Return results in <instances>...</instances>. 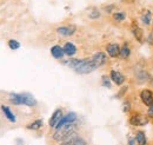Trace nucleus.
<instances>
[{
    "mask_svg": "<svg viewBox=\"0 0 153 145\" xmlns=\"http://www.w3.org/2000/svg\"><path fill=\"white\" fill-rule=\"evenodd\" d=\"M76 123H71L67 125L56 129V132L53 133V139L56 142H65L66 139H68L70 137H72L76 131Z\"/></svg>",
    "mask_w": 153,
    "mask_h": 145,
    "instance_id": "1",
    "label": "nucleus"
},
{
    "mask_svg": "<svg viewBox=\"0 0 153 145\" xmlns=\"http://www.w3.org/2000/svg\"><path fill=\"white\" fill-rule=\"evenodd\" d=\"M10 100L14 105H26V106H36L37 100L30 93H11Z\"/></svg>",
    "mask_w": 153,
    "mask_h": 145,
    "instance_id": "2",
    "label": "nucleus"
},
{
    "mask_svg": "<svg viewBox=\"0 0 153 145\" xmlns=\"http://www.w3.org/2000/svg\"><path fill=\"white\" fill-rule=\"evenodd\" d=\"M97 67L96 64L92 61V59H82L80 65L76 67V71L78 74H88V73H92L93 71H96Z\"/></svg>",
    "mask_w": 153,
    "mask_h": 145,
    "instance_id": "3",
    "label": "nucleus"
},
{
    "mask_svg": "<svg viewBox=\"0 0 153 145\" xmlns=\"http://www.w3.org/2000/svg\"><path fill=\"white\" fill-rule=\"evenodd\" d=\"M140 99H141V102H143V104L144 105H146V106H152L153 105V92L151 90H147V89H145V90H143L140 92Z\"/></svg>",
    "mask_w": 153,
    "mask_h": 145,
    "instance_id": "4",
    "label": "nucleus"
},
{
    "mask_svg": "<svg viewBox=\"0 0 153 145\" xmlns=\"http://www.w3.org/2000/svg\"><path fill=\"white\" fill-rule=\"evenodd\" d=\"M76 114L74 112H70V113L65 114V116L60 119V122L58 123V125L56 126V129H59V127L64 126V125H67V124H71V123H76Z\"/></svg>",
    "mask_w": 153,
    "mask_h": 145,
    "instance_id": "5",
    "label": "nucleus"
},
{
    "mask_svg": "<svg viewBox=\"0 0 153 145\" xmlns=\"http://www.w3.org/2000/svg\"><path fill=\"white\" fill-rule=\"evenodd\" d=\"M146 123H149L147 118L143 117L141 114H132L130 117V124L131 125H134V126H141V125H146Z\"/></svg>",
    "mask_w": 153,
    "mask_h": 145,
    "instance_id": "6",
    "label": "nucleus"
},
{
    "mask_svg": "<svg viewBox=\"0 0 153 145\" xmlns=\"http://www.w3.org/2000/svg\"><path fill=\"white\" fill-rule=\"evenodd\" d=\"M92 59V61L96 64L97 67H101V66H104L105 64H106V61H107V55H105L104 52H97L93 55V57L91 58Z\"/></svg>",
    "mask_w": 153,
    "mask_h": 145,
    "instance_id": "7",
    "label": "nucleus"
},
{
    "mask_svg": "<svg viewBox=\"0 0 153 145\" xmlns=\"http://www.w3.org/2000/svg\"><path fill=\"white\" fill-rule=\"evenodd\" d=\"M64 117V114H62V110L61 109H57L54 112H53V114L51 116V118H50V120H48V125L50 127H54L58 125V123L60 122V119Z\"/></svg>",
    "mask_w": 153,
    "mask_h": 145,
    "instance_id": "8",
    "label": "nucleus"
},
{
    "mask_svg": "<svg viewBox=\"0 0 153 145\" xmlns=\"http://www.w3.org/2000/svg\"><path fill=\"white\" fill-rule=\"evenodd\" d=\"M76 31V26L68 25V26H59L57 28V32L62 37H70L72 34H74Z\"/></svg>",
    "mask_w": 153,
    "mask_h": 145,
    "instance_id": "9",
    "label": "nucleus"
},
{
    "mask_svg": "<svg viewBox=\"0 0 153 145\" xmlns=\"http://www.w3.org/2000/svg\"><path fill=\"white\" fill-rule=\"evenodd\" d=\"M110 77H111L112 81H113L114 84H117L118 86H120V85H123V84L125 83V75L121 72H119V71H114V70L111 71Z\"/></svg>",
    "mask_w": 153,
    "mask_h": 145,
    "instance_id": "10",
    "label": "nucleus"
},
{
    "mask_svg": "<svg viewBox=\"0 0 153 145\" xmlns=\"http://www.w3.org/2000/svg\"><path fill=\"white\" fill-rule=\"evenodd\" d=\"M120 47L121 46H119L118 44H114V43L113 44H108L106 46V52L111 58H117L118 55H120Z\"/></svg>",
    "mask_w": 153,
    "mask_h": 145,
    "instance_id": "11",
    "label": "nucleus"
},
{
    "mask_svg": "<svg viewBox=\"0 0 153 145\" xmlns=\"http://www.w3.org/2000/svg\"><path fill=\"white\" fill-rule=\"evenodd\" d=\"M132 33H133L134 38L139 41V43H143L144 40V33H143V30L139 27V25L137 24V21H133L132 22Z\"/></svg>",
    "mask_w": 153,
    "mask_h": 145,
    "instance_id": "12",
    "label": "nucleus"
},
{
    "mask_svg": "<svg viewBox=\"0 0 153 145\" xmlns=\"http://www.w3.org/2000/svg\"><path fill=\"white\" fill-rule=\"evenodd\" d=\"M51 55L54 59H62L64 55H65V52H64V49L59 45H54L51 47Z\"/></svg>",
    "mask_w": 153,
    "mask_h": 145,
    "instance_id": "13",
    "label": "nucleus"
},
{
    "mask_svg": "<svg viewBox=\"0 0 153 145\" xmlns=\"http://www.w3.org/2000/svg\"><path fill=\"white\" fill-rule=\"evenodd\" d=\"M62 49H64V52H65V55H68V57H72V55H74L76 53V47L74 44H72V43H66L64 46H62Z\"/></svg>",
    "mask_w": 153,
    "mask_h": 145,
    "instance_id": "14",
    "label": "nucleus"
},
{
    "mask_svg": "<svg viewBox=\"0 0 153 145\" xmlns=\"http://www.w3.org/2000/svg\"><path fill=\"white\" fill-rule=\"evenodd\" d=\"M81 60H82V59H76V58H70V59H67V60H65V61H62V63H64V65L68 66L70 69H73V70H76V67H78V66L80 65Z\"/></svg>",
    "mask_w": 153,
    "mask_h": 145,
    "instance_id": "15",
    "label": "nucleus"
},
{
    "mask_svg": "<svg viewBox=\"0 0 153 145\" xmlns=\"http://www.w3.org/2000/svg\"><path fill=\"white\" fill-rule=\"evenodd\" d=\"M1 110H2L4 114L6 116V118H7L10 122H12V123H16L17 118H16V116L13 114V112L11 111V109H10L8 106H6V105H2V106H1Z\"/></svg>",
    "mask_w": 153,
    "mask_h": 145,
    "instance_id": "16",
    "label": "nucleus"
},
{
    "mask_svg": "<svg viewBox=\"0 0 153 145\" xmlns=\"http://www.w3.org/2000/svg\"><path fill=\"white\" fill-rule=\"evenodd\" d=\"M135 78H137V80L139 83H146L150 79V74H149V72H146L144 70H140V71H138L135 73Z\"/></svg>",
    "mask_w": 153,
    "mask_h": 145,
    "instance_id": "17",
    "label": "nucleus"
},
{
    "mask_svg": "<svg viewBox=\"0 0 153 145\" xmlns=\"http://www.w3.org/2000/svg\"><path fill=\"white\" fill-rule=\"evenodd\" d=\"M135 141H137V144L138 145H146L147 144V138L145 136V132L144 131H138L135 133Z\"/></svg>",
    "mask_w": 153,
    "mask_h": 145,
    "instance_id": "18",
    "label": "nucleus"
},
{
    "mask_svg": "<svg viewBox=\"0 0 153 145\" xmlns=\"http://www.w3.org/2000/svg\"><path fill=\"white\" fill-rule=\"evenodd\" d=\"M131 55V49H130V45L127 43H125L121 47H120V58L123 59H127Z\"/></svg>",
    "mask_w": 153,
    "mask_h": 145,
    "instance_id": "19",
    "label": "nucleus"
},
{
    "mask_svg": "<svg viewBox=\"0 0 153 145\" xmlns=\"http://www.w3.org/2000/svg\"><path fill=\"white\" fill-rule=\"evenodd\" d=\"M141 21L144 22V25H147V26L152 22V13H151V11H149V10L144 11V13L141 16Z\"/></svg>",
    "mask_w": 153,
    "mask_h": 145,
    "instance_id": "20",
    "label": "nucleus"
},
{
    "mask_svg": "<svg viewBox=\"0 0 153 145\" xmlns=\"http://www.w3.org/2000/svg\"><path fill=\"white\" fill-rule=\"evenodd\" d=\"M112 79H111V77L110 75H106V74H104L102 77H101V84L105 86V87H107V89H110L111 86H112Z\"/></svg>",
    "mask_w": 153,
    "mask_h": 145,
    "instance_id": "21",
    "label": "nucleus"
},
{
    "mask_svg": "<svg viewBox=\"0 0 153 145\" xmlns=\"http://www.w3.org/2000/svg\"><path fill=\"white\" fill-rule=\"evenodd\" d=\"M41 126H42V120H41V119H37V120H34L32 124H30L27 127L31 129V130H39Z\"/></svg>",
    "mask_w": 153,
    "mask_h": 145,
    "instance_id": "22",
    "label": "nucleus"
},
{
    "mask_svg": "<svg viewBox=\"0 0 153 145\" xmlns=\"http://www.w3.org/2000/svg\"><path fill=\"white\" fill-rule=\"evenodd\" d=\"M113 19L115 21H124L126 19V14L124 12H115L113 13Z\"/></svg>",
    "mask_w": 153,
    "mask_h": 145,
    "instance_id": "23",
    "label": "nucleus"
},
{
    "mask_svg": "<svg viewBox=\"0 0 153 145\" xmlns=\"http://www.w3.org/2000/svg\"><path fill=\"white\" fill-rule=\"evenodd\" d=\"M8 47H10L11 50H18V49L20 47V43L19 41H17V40L11 39V40L8 41Z\"/></svg>",
    "mask_w": 153,
    "mask_h": 145,
    "instance_id": "24",
    "label": "nucleus"
},
{
    "mask_svg": "<svg viewBox=\"0 0 153 145\" xmlns=\"http://www.w3.org/2000/svg\"><path fill=\"white\" fill-rule=\"evenodd\" d=\"M88 18L92 19V20L99 19L100 18V11H99V10H92L91 13H90V16H88Z\"/></svg>",
    "mask_w": 153,
    "mask_h": 145,
    "instance_id": "25",
    "label": "nucleus"
},
{
    "mask_svg": "<svg viewBox=\"0 0 153 145\" xmlns=\"http://www.w3.org/2000/svg\"><path fill=\"white\" fill-rule=\"evenodd\" d=\"M130 110H131V103H130L128 100L124 102V104H123V111H124L125 113H128Z\"/></svg>",
    "mask_w": 153,
    "mask_h": 145,
    "instance_id": "26",
    "label": "nucleus"
},
{
    "mask_svg": "<svg viewBox=\"0 0 153 145\" xmlns=\"http://www.w3.org/2000/svg\"><path fill=\"white\" fill-rule=\"evenodd\" d=\"M74 142H76V136L74 137H70L68 139H66L62 145H74Z\"/></svg>",
    "mask_w": 153,
    "mask_h": 145,
    "instance_id": "27",
    "label": "nucleus"
},
{
    "mask_svg": "<svg viewBox=\"0 0 153 145\" xmlns=\"http://www.w3.org/2000/svg\"><path fill=\"white\" fill-rule=\"evenodd\" d=\"M74 145H86V142H85L82 138H80V137H76Z\"/></svg>",
    "mask_w": 153,
    "mask_h": 145,
    "instance_id": "28",
    "label": "nucleus"
},
{
    "mask_svg": "<svg viewBox=\"0 0 153 145\" xmlns=\"http://www.w3.org/2000/svg\"><path fill=\"white\" fill-rule=\"evenodd\" d=\"M127 91V86H124L121 90H120V92H118V96H117V98H121L124 94H125V92Z\"/></svg>",
    "mask_w": 153,
    "mask_h": 145,
    "instance_id": "29",
    "label": "nucleus"
},
{
    "mask_svg": "<svg viewBox=\"0 0 153 145\" xmlns=\"http://www.w3.org/2000/svg\"><path fill=\"white\" fill-rule=\"evenodd\" d=\"M147 117H150L151 119H153V105L150 106L149 110H147Z\"/></svg>",
    "mask_w": 153,
    "mask_h": 145,
    "instance_id": "30",
    "label": "nucleus"
},
{
    "mask_svg": "<svg viewBox=\"0 0 153 145\" xmlns=\"http://www.w3.org/2000/svg\"><path fill=\"white\" fill-rule=\"evenodd\" d=\"M135 143H137L135 138L132 136H128V145H135Z\"/></svg>",
    "mask_w": 153,
    "mask_h": 145,
    "instance_id": "31",
    "label": "nucleus"
},
{
    "mask_svg": "<svg viewBox=\"0 0 153 145\" xmlns=\"http://www.w3.org/2000/svg\"><path fill=\"white\" fill-rule=\"evenodd\" d=\"M113 8H114V5H110V6H106V7H105V11H106L107 13H111Z\"/></svg>",
    "mask_w": 153,
    "mask_h": 145,
    "instance_id": "32",
    "label": "nucleus"
},
{
    "mask_svg": "<svg viewBox=\"0 0 153 145\" xmlns=\"http://www.w3.org/2000/svg\"><path fill=\"white\" fill-rule=\"evenodd\" d=\"M151 84L153 85V78H152V80H151Z\"/></svg>",
    "mask_w": 153,
    "mask_h": 145,
    "instance_id": "33",
    "label": "nucleus"
}]
</instances>
